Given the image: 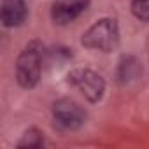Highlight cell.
Segmentation results:
<instances>
[{
	"mask_svg": "<svg viewBox=\"0 0 149 149\" xmlns=\"http://www.w3.org/2000/svg\"><path fill=\"white\" fill-rule=\"evenodd\" d=\"M90 7V0H54L51 6V19L56 25H68Z\"/></svg>",
	"mask_w": 149,
	"mask_h": 149,
	"instance_id": "obj_5",
	"label": "cell"
},
{
	"mask_svg": "<svg viewBox=\"0 0 149 149\" xmlns=\"http://www.w3.org/2000/svg\"><path fill=\"white\" fill-rule=\"evenodd\" d=\"M42 68V47L39 42L28 44L18 56L16 61V81L21 88L32 90L40 79Z\"/></svg>",
	"mask_w": 149,
	"mask_h": 149,
	"instance_id": "obj_1",
	"label": "cell"
},
{
	"mask_svg": "<svg viewBox=\"0 0 149 149\" xmlns=\"http://www.w3.org/2000/svg\"><path fill=\"white\" fill-rule=\"evenodd\" d=\"M68 83L74 84L86 100L90 102H98L104 97L105 91V81L100 74L90 70V68H76L68 74Z\"/></svg>",
	"mask_w": 149,
	"mask_h": 149,
	"instance_id": "obj_3",
	"label": "cell"
},
{
	"mask_svg": "<svg viewBox=\"0 0 149 149\" xmlns=\"http://www.w3.org/2000/svg\"><path fill=\"white\" fill-rule=\"evenodd\" d=\"M53 119L63 130H77L86 121V111L72 98H60L53 104Z\"/></svg>",
	"mask_w": 149,
	"mask_h": 149,
	"instance_id": "obj_4",
	"label": "cell"
},
{
	"mask_svg": "<svg viewBox=\"0 0 149 149\" xmlns=\"http://www.w3.org/2000/svg\"><path fill=\"white\" fill-rule=\"evenodd\" d=\"M83 46L88 49L111 53L119 46V28L118 23L111 18H104L97 21L93 26H90L81 39Z\"/></svg>",
	"mask_w": 149,
	"mask_h": 149,
	"instance_id": "obj_2",
	"label": "cell"
},
{
	"mask_svg": "<svg viewBox=\"0 0 149 149\" xmlns=\"http://www.w3.org/2000/svg\"><path fill=\"white\" fill-rule=\"evenodd\" d=\"M44 146V133L37 128H30L23 133L18 142V147H42Z\"/></svg>",
	"mask_w": 149,
	"mask_h": 149,
	"instance_id": "obj_8",
	"label": "cell"
},
{
	"mask_svg": "<svg viewBox=\"0 0 149 149\" xmlns=\"http://www.w3.org/2000/svg\"><path fill=\"white\" fill-rule=\"evenodd\" d=\"M132 13L140 21H149V0H132Z\"/></svg>",
	"mask_w": 149,
	"mask_h": 149,
	"instance_id": "obj_9",
	"label": "cell"
},
{
	"mask_svg": "<svg viewBox=\"0 0 149 149\" xmlns=\"http://www.w3.org/2000/svg\"><path fill=\"white\" fill-rule=\"evenodd\" d=\"M28 14L25 0H2L0 7V16H2V25L6 28L19 26L25 23Z\"/></svg>",
	"mask_w": 149,
	"mask_h": 149,
	"instance_id": "obj_6",
	"label": "cell"
},
{
	"mask_svg": "<svg viewBox=\"0 0 149 149\" xmlns=\"http://www.w3.org/2000/svg\"><path fill=\"white\" fill-rule=\"evenodd\" d=\"M140 63L133 58V56H123L118 67V79L119 83H126V81H133L139 77L140 74Z\"/></svg>",
	"mask_w": 149,
	"mask_h": 149,
	"instance_id": "obj_7",
	"label": "cell"
}]
</instances>
